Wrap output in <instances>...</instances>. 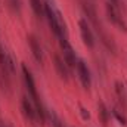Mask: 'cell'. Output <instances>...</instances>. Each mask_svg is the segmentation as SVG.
Returning <instances> with one entry per match:
<instances>
[{"label":"cell","instance_id":"1","mask_svg":"<svg viewBox=\"0 0 127 127\" xmlns=\"http://www.w3.org/2000/svg\"><path fill=\"white\" fill-rule=\"evenodd\" d=\"M44 16L47 18L49 25H50L53 34H55L58 38L65 37V24H64V21H62V16H61V13H59L58 10H55L53 6L49 4V3H44Z\"/></svg>","mask_w":127,"mask_h":127},{"label":"cell","instance_id":"2","mask_svg":"<svg viewBox=\"0 0 127 127\" xmlns=\"http://www.w3.org/2000/svg\"><path fill=\"white\" fill-rule=\"evenodd\" d=\"M59 43H61V47H62L64 61H65V64H66V66H68L69 69H74V68H77V62H78V59H77V56H75V52H74V49L71 47L69 41L66 40V37L59 38Z\"/></svg>","mask_w":127,"mask_h":127},{"label":"cell","instance_id":"3","mask_svg":"<svg viewBox=\"0 0 127 127\" xmlns=\"http://www.w3.org/2000/svg\"><path fill=\"white\" fill-rule=\"evenodd\" d=\"M106 15H108V19L111 21V24H114L117 28L123 30V31H127V24L124 22L120 10L117 9V4H112L111 1L106 3Z\"/></svg>","mask_w":127,"mask_h":127},{"label":"cell","instance_id":"4","mask_svg":"<svg viewBox=\"0 0 127 127\" xmlns=\"http://www.w3.org/2000/svg\"><path fill=\"white\" fill-rule=\"evenodd\" d=\"M78 27H80V34H81V40L87 47H93L95 46V35L92 32V28L89 25V22L86 19H80L78 21Z\"/></svg>","mask_w":127,"mask_h":127},{"label":"cell","instance_id":"5","mask_svg":"<svg viewBox=\"0 0 127 127\" xmlns=\"http://www.w3.org/2000/svg\"><path fill=\"white\" fill-rule=\"evenodd\" d=\"M77 72H78V78H80L81 84L86 89H89L90 83H92V75H90V71L87 68V64L81 59H78V62H77Z\"/></svg>","mask_w":127,"mask_h":127},{"label":"cell","instance_id":"6","mask_svg":"<svg viewBox=\"0 0 127 127\" xmlns=\"http://www.w3.org/2000/svg\"><path fill=\"white\" fill-rule=\"evenodd\" d=\"M21 106H22V112H24V115H25L30 121L34 123V121L37 120V109H35L32 100H30L28 97H22Z\"/></svg>","mask_w":127,"mask_h":127},{"label":"cell","instance_id":"7","mask_svg":"<svg viewBox=\"0 0 127 127\" xmlns=\"http://www.w3.org/2000/svg\"><path fill=\"white\" fill-rule=\"evenodd\" d=\"M28 44H30V49H31V53L34 56V59L38 64L43 62V50H41V46H40V41L37 40L35 35H28Z\"/></svg>","mask_w":127,"mask_h":127},{"label":"cell","instance_id":"8","mask_svg":"<svg viewBox=\"0 0 127 127\" xmlns=\"http://www.w3.org/2000/svg\"><path fill=\"white\" fill-rule=\"evenodd\" d=\"M53 62H55V69H56L58 75H59L62 80H68V71H69V68L66 66V64H65V61H64V58H61L59 55H55Z\"/></svg>","mask_w":127,"mask_h":127},{"label":"cell","instance_id":"9","mask_svg":"<svg viewBox=\"0 0 127 127\" xmlns=\"http://www.w3.org/2000/svg\"><path fill=\"white\" fill-rule=\"evenodd\" d=\"M97 115H99V120H100L102 126L103 127L108 126V121H109V111H108V108L105 106L103 102H99V105H97Z\"/></svg>","mask_w":127,"mask_h":127},{"label":"cell","instance_id":"10","mask_svg":"<svg viewBox=\"0 0 127 127\" xmlns=\"http://www.w3.org/2000/svg\"><path fill=\"white\" fill-rule=\"evenodd\" d=\"M30 3H31L32 12L37 16H43L44 15V3L41 0H30Z\"/></svg>","mask_w":127,"mask_h":127},{"label":"cell","instance_id":"11","mask_svg":"<svg viewBox=\"0 0 127 127\" xmlns=\"http://www.w3.org/2000/svg\"><path fill=\"white\" fill-rule=\"evenodd\" d=\"M47 118H49L52 127H64V123L61 121V118H59L53 111H47Z\"/></svg>","mask_w":127,"mask_h":127},{"label":"cell","instance_id":"12","mask_svg":"<svg viewBox=\"0 0 127 127\" xmlns=\"http://www.w3.org/2000/svg\"><path fill=\"white\" fill-rule=\"evenodd\" d=\"M7 4H9V7L15 13H19L21 12V0H7Z\"/></svg>","mask_w":127,"mask_h":127},{"label":"cell","instance_id":"13","mask_svg":"<svg viewBox=\"0 0 127 127\" xmlns=\"http://www.w3.org/2000/svg\"><path fill=\"white\" fill-rule=\"evenodd\" d=\"M111 114H112V115H114V117H115L118 121H120V124H123V126H126V124H127L126 117H124V115H121V114H120L117 109H112V111H111Z\"/></svg>","mask_w":127,"mask_h":127},{"label":"cell","instance_id":"14","mask_svg":"<svg viewBox=\"0 0 127 127\" xmlns=\"http://www.w3.org/2000/svg\"><path fill=\"white\" fill-rule=\"evenodd\" d=\"M81 112H83V117H84V118H89V112H86V109L81 108Z\"/></svg>","mask_w":127,"mask_h":127},{"label":"cell","instance_id":"15","mask_svg":"<svg viewBox=\"0 0 127 127\" xmlns=\"http://www.w3.org/2000/svg\"><path fill=\"white\" fill-rule=\"evenodd\" d=\"M0 127H12L10 124H3V123H0Z\"/></svg>","mask_w":127,"mask_h":127},{"label":"cell","instance_id":"16","mask_svg":"<svg viewBox=\"0 0 127 127\" xmlns=\"http://www.w3.org/2000/svg\"><path fill=\"white\" fill-rule=\"evenodd\" d=\"M109 1H111L112 4H117V3H118V0H109Z\"/></svg>","mask_w":127,"mask_h":127}]
</instances>
